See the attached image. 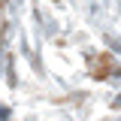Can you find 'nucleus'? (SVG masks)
<instances>
[]
</instances>
